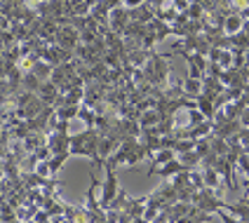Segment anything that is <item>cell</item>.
<instances>
[{
  "label": "cell",
  "mask_w": 249,
  "mask_h": 223,
  "mask_svg": "<svg viewBox=\"0 0 249 223\" xmlns=\"http://www.w3.org/2000/svg\"><path fill=\"white\" fill-rule=\"evenodd\" d=\"M71 155H83V157H89L94 167H104V160L99 157V129L97 127H85V132H78V134H71V143H69Z\"/></svg>",
  "instance_id": "obj_1"
},
{
  "label": "cell",
  "mask_w": 249,
  "mask_h": 223,
  "mask_svg": "<svg viewBox=\"0 0 249 223\" xmlns=\"http://www.w3.org/2000/svg\"><path fill=\"white\" fill-rule=\"evenodd\" d=\"M143 78H146V83H151L153 87H160V89H165L167 80H169V59L167 54H158V52H151L148 56V61L143 64Z\"/></svg>",
  "instance_id": "obj_2"
},
{
  "label": "cell",
  "mask_w": 249,
  "mask_h": 223,
  "mask_svg": "<svg viewBox=\"0 0 249 223\" xmlns=\"http://www.w3.org/2000/svg\"><path fill=\"white\" fill-rule=\"evenodd\" d=\"M115 162H111V160H104V169H106V179H104V183H101V197H99V202H101V207L108 211V207H111V202L115 200V195L120 193V181H118V174H115Z\"/></svg>",
  "instance_id": "obj_3"
},
{
  "label": "cell",
  "mask_w": 249,
  "mask_h": 223,
  "mask_svg": "<svg viewBox=\"0 0 249 223\" xmlns=\"http://www.w3.org/2000/svg\"><path fill=\"white\" fill-rule=\"evenodd\" d=\"M129 21H132V17H129V10L124 5L111 10V14H108V28H111L113 33H118V35H123L124 28L129 26Z\"/></svg>",
  "instance_id": "obj_4"
},
{
  "label": "cell",
  "mask_w": 249,
  "mask_h": 223,
  "mask_svg": "<svg viewBox=\"0 0 249 223\" xmlns=\"http://www.w3.org/2000/svg\"><path fill=\"white\" fill-rule=\"evenodd\" d=\"M181 172H188V169L183 167L179 162V157H174L172 162H167V165H160V167H153L148 169V176H162V179H172V176H177V174H181Z\"/></svg>",
  "instance_id": "obj_5"
},
{
  "label": "cell",
  "mask_w": 249,
  "mask_h": 223,
  "mask_svg": "<svg viewBox=\"0 0 249 223\" xmlns=\"http://www.w3.org/2000/svg\"><path fill=\"white\" fill-rule=\"evenodd\" d=\"M207 59L212 61V64H219L223 70L231 69L233 66V50H221V47H212L209 50Z\"/></svg>",
  "instance_id": "obj_6"
},
{
  "label": "cell",
  "mask_w": 249,
  "mask_h": 223,
  "mask_svg": "<svg viewBox=\"0 0 249 223\" xmlns=\"http://www.w3.org/2000/svg\"><path fill=\"white\" fill-rule=\"evenodd\" d=\"M129 17H132V21H139V24H151L153 19H155V7H153L151 2H143L141 7L129 10Z\"/></svg>",
  "instance_id": "obj_7"
},
{
  "label": "cell",
  "mask_w": 249,
  "mask_h": 223,
  "mask_svg": "<svg viewBox=\"0 0 249 223\" xmlns=\"http://www.w3.org/2000/svg\"><path fill=\"white\" fill-rule=\"evenodd\" d=\"M242 28H245V19L240 17V12L228 14V17L223 19V33H226V35H235Z\"/></svg>",
  "instance_id": "obj_8"
},
{
  "label": "cell",
  "mask_w": 249,
  "mask_h": 223,
  "mask_svg": "<svg viewBox=\"0 0 249 223\" xmlns=\"http://www.w3.org/2000/svg\"><path fill=\"white\" fill-rule=\"evenodd\" d=\"M226 211H231V214L237 216L242 223H249V195H245L240 202H235V205H228Z\"/></svg>",
  "instance_id": "obj_9"
},
{
  "label": "cell",
  "mask_w": 249,
  "mask_h": 223,
  "mask_svg": "<svg viewBox=\"0 0 249 223\" xmlns=\"http://www.w3.org/2000/svg\"><path fill=\"white\" fill-rule=\"evenodd\" d=\"M52 70H54V66H52V64H47L45 59H38V61H36V64L31 66V70H28V73H33V75H36L38 80L47 83V80L52 78Z\"/></svg>",
  "instance_id": "obj_10"
},
{
  "label": "cell",
  "mask_w": 249,
  "mask_h": 223,
  "mask_svg": "<svg viewBox=\"0 0 249 223\" xmlns=\"http://www.w3.org/2000/svg\"><path fill=\"white\" fill-rule=\"evenodd\" d=\"M195 103H197V111L202 113L205 118H207L209 122L214 120V113H216V106H214V99L207 97V94H200V97L195 99Z\"/></svg>",
  "instance_id": "obj_11"
},
{
  "label": "cell",
  "mask_w": 249,
  "mask_h": 223,
  "mask_svg": "<svg viewBox=\"0 0 249 223\" xmlns=\"http://www.w3.org/2000/svg\"><path fill=\"white\" fill-rule=\"evenodd\" d=\"M202 94V80L200 78H183V97L188 99H197Z\"/></svg>",
  "instance_id": "obj_12"
},
{
  "label": "cell",
  "mask_w": 249,
  "mask_h": 223,
  "mask_svg": "<svg viewBox=\"0 0 249 223\" xmlns=\"http://www.w3.org/2000/svg\"><path fill=\"white\" fill-rule=\"evenodd\" d=\"M202 179H205V186H207V188H214L216 193H221V186H219V183H221V174L214 167L202 169Z\"/></svg>",
  "instance_id": "obj_13"
},
{
  "label": "cell",
  "mask_w": 249,
  "mask_h": 223,
  "mask_svg": "<svg viewBox=\"0 0 249 223\" xmlns=\"http://www.w3.org/2000/svg\"><path fill=\"white\" fill-rule=\"evenodd\" d=\"M177 157V151H172V148H160V151H155L151 155V165L153 167H160V165H167V162H172Z\"/></svg>",
  "instance_id": "obj_14"
},
{
  "label": "cell",
  "mask_w": 249,
  "mask_h": 223,
  "mask_svg": "<svg viewBox=\"0 0 249 223\" xmlns=\"http://www.w3.org/2000/svg\"><path fill=\"white\" fill-rule=\"evenodd\" d=\"M179 162L183 165L186 169H195L200 167V162H202V155L197 153V151H186V153H179Z\"/></svg>",
  "instance_id": "obj_15"
},
{
  "label": "cell",
  "mask_w": 249,
  "mask_h": 223,
  "mask_svg": "<svg viewBox=\"0 0 249 223\" xmlns=\"http://www.w3.org/2000/svg\"><path fill=\"white\" fill-rule=\"evenodd\" d=\"M143 157H151V151H148V148H146V146H143V143L139 141V143H137V148L132 151V155H129V160H127V167H129V169H134V167L139 165V162L143 160Z\"/></svg>",
  "instance_id": "obj_16"
},
{
  "label": "cell",
  "mask_w": 249,
  "mask_h": 223,
  "mask_svg": "<svg viewBox=\"0 0 249 223\" xmlns=\"http://www.w3.org/2000/svg\"><path fill=\"white\" fill-rule=\"evenodd\" d=\"M78 118L85 120V127H87V129L97 125V111H94L92 106H87V103H80V113H78Z\"/></svg>",
  "instance_id": "obj_17"
},
{
  "label": "cell",
  "mask_w": 249,
  "mask_h": 223,
  "mask_svg": "<svg viewBox=\"0 0 249 223\" xmlns=\"http://www.w3.org/2000/svg\"><path fill=\"white\" fill-rule=\"evenodd\" d=\"M71 157V151H61V153H52V157L47 160V165H50V174H56L59 169H61V165L66 162Z\"/></svg>",
  "instance_id": "obj_18"
},
{
  "label": "cell",
  "mask_w": 249,
  "mask_h": 223,
  "mask_svg": "<svg viewBox=\"0 0 249 223\" xmlns=\"http://www.w3.org/2000/svg\"><path fill=\"white\" fill-rule=\"evenodd\" d=\"M78 113H80V106H61L54 111V115L59 120H73V118H78Z\"/></svg>",
  "instance_id": "obj_19"
},
{
  "label": "cell",
  "mask_w": 249,
  "mask_h": 223,
  "mask_svg": "<svg viewBox=\"0 0 249 223\" xmlns=\"http://www.w3.org/2000/svg\"><path fill=\"white\" fill-rule=\"evenodd\" d=\"M186 113H188V127H195V125H202V122H207V118L197 111V108H191V111H186Z\"/></svg>",
  "instance_id": "obj_20"
},
{
  "label": "cell",
  "mask_w": 249,
  "mask_h": 223,
  "mask_svg": "<svg viewBox=\"0 0 249 223\" xmlns=\"http://www.w3.org/2000/svg\"><path fill=\"white\" fill-rule=\"evenodd\" d=\"M237 169H240L242 174H247L249 176V153L247 151H242V155H240V160H237Z\"/></svg>",
  "instance_id": "obj_21"
},
{
  "label": "cell",
  "mask_w": 249,
  "mask_h": 223,
  "mask_svg": "<svg viewBox=\"0 0 249 223\" xmlns=\"http://www.w3.org/2000/svg\"><path fill=\"white\" fill-rule=\"evenodd\" d=\"M216 216L221 219V223H242L237 216H233L231 211H226V209H219V211H216Z\"/></svg>",
  "instance_id": "obj_22"
},
{
  "label": "cell",
  "mask_w": 249,
  "mask_h": 223,
  "mask_svg": "<svg viewBox=\"0 0 249 223\" xmlns=\"http://www.w3.org/2000/svg\"><path fill=\"white\" fill-rule=\"evenodd\" d=\"M143 2H148V0H123V5L127 10H134V7H141Z\"/></svg>",
  "instance_id": "obj_23"
},
{
  "label": "cell",
  "mask_w": 249,
  "mask_h": 223,
  "mask_svg": "<svg viewBox=\"0 0 249 223\" xmlns=\"http://www.w3.org/2000/svg\"><path fill=\"white\" fill-rule=\"evenodd\" d=\"M240 125H242V127H249V106L242 113H240Z\"/></svg>",
  "instance_id": "obj_24"
}]
</instances>
